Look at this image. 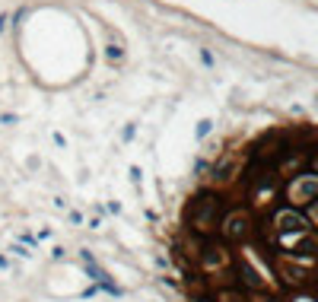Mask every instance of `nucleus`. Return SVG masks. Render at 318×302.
Returning <instances> with one entry per match:
<instances>
[{
  "instance_id": "obj_2",
  "label": "nucleus",
  "mask_w": 318,
  "mask_h": 302,
  "mask_svg": "<svg viewBox=\"0 0 318 302\" xmlns=\"http://www.w3.org/2000/svg\"><path fill=\"white\" fill-rule=\"evenodd\" d=\"M0 267H3V271H6V261H3V258H0Z\"/></svg>"
},
{
  "instance_id": "obj_1",
  "label": "nucleus",
  "mask_w": 318,
  "mask_h": 302,
  "mask_svg": "<svg viewBox=\"0 0 318 302\" xmlns=\"http://www.w3.org/2000/svg\"><path fill=\"white\" fill-rule=\"evenodd\" d=\"M172 261L191 302H318V127L226 153L188 194Z\"/></svg>"
}]
</instances>
